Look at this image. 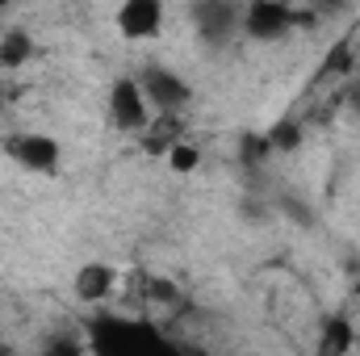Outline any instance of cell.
Here are the masks:
<instances>
[{"mask_svg": "<svg viewBox=\"0 0 360 356\" xmlns=\"http://www.w3.org/2000/svg\"><path fill=\"white\" fill-rule=\"evenodd\" d=\"M34 55V38L25 30H0V68H25Z\"/></svg>", "mask_w": 360, "mask_h": 356, "instance_id": "obj_10", "label": "cell"}, {"mask_svg": "<svg viewBox=\"0 0 360 356\" xmlns=\"http://www.w3.org/2000/svg\"><path fill=\"white\" fill-rule=\"evenodd\" d=\"M356 344V327L348 314H331L319 331V344H314V356H348Z\"/></svg>", "mask_w": 360, "mask_h": 356, "instance_id": "obj_8", "label": "cell"}, {"mask_svg": "<svg viewBox=\"0 0 360 356\" xmlns=\"http://www.w3.org/2000/svg\"><path fill=\"white\" fill-rule=\"evenodd\" d=\"M42 356H92V352H89L84 336H76V331H51L42 340Z\"/></svg>", "mask_w": 360, "mask_h": 356, "instance_id": "obj_11", "label": "cell"}, {"mask_svg": "<svg viewBox=\"0 0 360 356\" xmlns=\"http://www.w3.org/2000/svg\"><path fill=\"white\" fill-rule=\"evenodd\" d=\"M193 25L205 42L222 46L231 34H239L243 25V8L239 4H226V0H205V4H193Z\"/></svg>", "mask_w": 360, "mask_h": 356, "instance_id": "obj_5", "label": "cell"}, {"mask_svg": "<svg viewBox=\"0 0 360 356\" xmlns=\"http://www.w3.org/2000/svg\"><path fill=\"white\" fill-rule=\"evenodd\" d=\"M76 293L84 302H105L113 293V268L109 265H84L76 276Z\"/></svg>", "mask_w": 360, "mask_h": 356, "instance_id": "obj_9", "label": "cell"}, {"mask_svg": "<svg viewBox=\"0 0 360 356\" xmlns=\"http://www.w3.org/2000/svg\"><path fill=\"white\" fill-rule=\"evenodd\" d=\"M293 21H297V13H293L289 4H276V0H252V4H243V25H239V30H243L248 38H256V42H269V38L289 34Z\"/></svg>", "mask_w": 360, "mask_h": 356, "instance_id": "obj_3", "label": "cell"}, {"mask_svg": "<svg viewBox=\"0 0 360 356\" xmlns=\"http://www.w3.org/2000/svg\"><path fill=\"white\" fill-rule=\"evenodd\" d=\"M0 356H4V352H0Z\"/></svg>", "mask_w": 360, "mask_h": 356, "instance_id": "obj_14", "label": "cell"}, {"mask_svg": "<svg viewBox=\"0 0 360 356\" xmlns=\"http://www.w3.org/2000/svg\"><path fill=\"white\" fill-rule=\"evenodd\" d=\"M134 80H139V89H143V96H147L151 113H176V109L188 105V96H193L188 80L176 76L172 68H164V63H143Z\"/></svg>", "mask_w": 360, "mask_h": 356, "instance_id": "obj_2", "label": "cell"}, {"mask_svg": "<svg viewBox=\"0 0 360 356\" xmlns=\"http://www.w3.org/2000/svg\"><path fill=\"white\" fill-rule=\"evenodd\" d=\"M8 155L21 164V168H30V172H55L59 168V143L51 139V134H17L13 143H8Z\"/></svg>", "mask_w": 360, "mask_h": 356, "instance_id": "obj_7", "label": "cell"}, {"mask_svg": "<svg viewBox=\"0 0 360 356\" xmlns=\"http://www.w3.org/2000/svg\"><path fill=\"white\" fill-rule=\"evenodd\" d=\"M122 38H155L164 30V4L160 0H126L113 13Z\"/></svg>", "mask_w": 360, "mask_h": 356, "instance_id": "obj_6", "label": "cell"}, {"mask_svg": "<svg viewBox=\"0 0 360 356\" xmlns=\"http://www.w3.org/2000/svg\"><path fill=\"white\" fill-rule=\"evenodd\" d=\"M109 122L117 130H143L151 122V105H147V96H143L134 76L113 84V92H109Z\"/></svg>", "mask_w": 360, "mask_h": 356, "instance_id": "obj_4", "label": "cell"}, {"mask_svg": "<svg viewBox=\"0 0 360 356\" xmlns=\"http://www.w3.org/2000/svg\"><path fill=\"white\" fill-rule=\"evenodd\" d=\"M168 160H172V168H176V172H193V168H197V147H188V143H176Z\"/></svg>", "mask_w": 360, "mask_h": 356, "instance_id": "obj_12", "label": "cell"}, {"mask_svg": "<svg viewBox=\"0 0 360 356\" xmlns=\"http://www.w3.org/2000/svg\"><path fill=\"white\" fill-rule=\"evenodd\" d=\"M352 109H356V117H360V89H356V96H352Z\"/></svg>", "mask_w": 360, "mask_h": 356, "instance_id": "obj_13", "label": "cell"}, {"mask_svg": "<svg viewBox=\"0 0 360 356\" xmlns=\"http://www.w3.org/2000/svg\"><path fill=\"white\" fill-rule=\"evenodd\" d=\"M84 340L92 356H193L155 323L126 314H92L84 323Z\"/></svg>", "mask_w": 360, "mask_h": 356, "instance_id": "obj_1", "label": "cell"}]
</instances>
